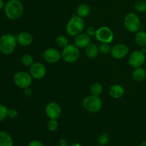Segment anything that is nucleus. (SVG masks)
<instances>
[{
	"label": "nucleus",
	"instance_id": "obj_1",
	"mask_svg": "<svg viewBox=\"0 0 146 146\" xmlns=\"http://www.w3.org/2000/svg\"><path fill=\"white\" fill-rule=\"evenodd\" d=\"M24 5L19 0H9L4 6V12L10 20L19 19L24 13Z\"/></svg>",
	"mask_w": 146,
	"mask_h": 146
},
{
	"label": "nucleus",
	"instance_id": "obj_2",
	"mask_svg": "<svg viewBox=\"0 0 146 146\" xmlns=\"http://www.w3.org/2000/svg\"><path fill=\"white\" fill-rule=\"evenodd\" d=\"M85 21L84 19L78 15H73L68 20L66 27V31L70 36L75 37L84 31L85 29Z\"/></svg>",
	"mask_w": 146,
	"mask_h": 146
},
{
	"label": "nucleus",
	"instance_id": "obj_3",
	"mask_svg": "<svg viewBox=\"0 0 146 146\" xmlns=\"http://www.w3.org/2000/svg\"><path fill=\"white\" fill-rule=\"evenodd\" d=\"M17 37L10 34H4L0 37V51L5 55L12 54L17 45Z\"/></svg>",
	"mask_w": 146,
	"mask_h": 146
},
{
	"label": "nucleus",
	"instance_id": "obj_4",
	"mask_svg": "<svg viewBox=\"0 0 146 146\" xmlns=\"http://www.w3.org/2000/svg\"><path fill=\"white\" fill-rule=\"evenodd\" d=\"M84 109L91 113H98L102 108L103 101L100 96L90 95L86 97L82 102Z\"/></svg>",
	"mask_w": 146,
	"mask_h": 146
},
{
	"label": "nucleus",
	"instance_id": "obj_5",
	"mask_svg": "<svg viewBox=\"0 0 146 146\" xmlns=\"http://www.w3.org/2000/svg\"><path fill=\"white\" fill-rule=\"evenodd\" d=\"M80 48L75 44H68L63 48L61 52V58L65 62L68 64H72L76 62L80 58Z\"/></svg>",
	"mask_w": 146,
	"mask_h": 146
},
{
	"label": "nucleus",
	"instance_id": "obj_6",
	"mask_svg": "<svg viewBox=\"0 0 146 146\" xmlns=\"http://www.w3.org/2000/svg\"><path fill=\"white\" fill-rule=\"evenodd\" d=\"M124 26L127 31L129 32L136 33L141 27V19L135 13H128L124 18Z\"/></svg>",
	"mask_w": 146,
	"mask_h": 146
},
{
	"label": "nucleus",
	"instance_id": "obj_7",
	"mask_svg": "<svg viewBox=\"0 0 146 146\" xmlns=\"http://www.w3.org/2000/svg\"><path fill=\"white\" fill-rule=\"evenodd\" d=\"M32 78L30 74L21 71L15 73L13 77V81L17 87L24 89L31 86L32 84Z\"/></svg>",
	"mask_w": 146,
	"mask_h": 146
},
{
	"label": "nucleus",
	"instance_id": "obj_8",
	"mask_svg": "<svg viewBox=\"0 0 146 146\" xmlns=\"http://www.w3.org/2000/svg\"><path fill=\"white\" fill-rule=\"evenodd\" d=\"M95 38L101 43L111 44L114 38V34L112 30L106 26H103L96 29Z\"/></svg>",
	"mask_w": 146,
	"mask_h": 146
},
{
	"label": "nucleus",
	"instance_id": "obj_9",
	"mask_svg": "<svg viewBox=\"0 0 146 146\" xmlns=\"http://www.w3.org/2000/svg\"><path fill=\"white\" fill-rule=\"evenodd\" d=\"M145 56L141 50L133 51L128 57V64L132 68H136L142 67L145 64Z\"/></svg>",
	"mask_w": 146,
	"mask_h": 146
},
{
	"label": "nucleus",
	"instance_id": "obj_10",
	"mask_svg": "<svg viewBox=\"0 0 146 146\" xmlns=\"http://www.w3.org/2000/svg\"><path fill=\"white\" fill-rule=\"evenodd\" d=\"M46 68L45 65L41 62H34L29 67V74L34 79H43L46 75Z\"/></svg>",
	"mask_w": 146,
	"mask_h": 146
},
{
	"label": "nucleus",
	"instance_id": "obj_11",
	"mask_svg": "<svg viewBox=\"0 0 146 146\" xmlns=\"http://www.w3.org/2000/svg\"><path fill=\"white\" fill-rule=\"evenodd\" d=\"M62 113L61 107L58 103L51 101L45 107V114L49 119H58Z\"/></svg>",
	"mask_w": 146,
	"mask_h": 146
},
{
	"label": "nucleus",
	"instance_id": "obj_12",
	"mask_svg": "<svg viewBox=\"0 0 146 146\" xmlns=\"http://www.w3.org/2000/svg\"><path fill=\"white\" fill-rule=\"evenodd\" d=\"M129 53V48L125 44H117L111 47V54L115 59H122Z\"/></svg>",
	"mask_w": 146,
	"mask_h": 146
},
{
	"label": "nucleus",
	"instance_id": "obj_13",
	"mask_svg": "<svg viewBox=\"0 0 146 146\" xmlns=\"http://www.w3.org/2000/svg\"><path fill=\"white\" fill-rule=\"evenodd\" d=\"M61 58V53L55 48H48L44 52V59L49 64H56Z\"/></svg>",
	"mask_w": 146,
	"mask_h": 146
},
{
	"label": "nucleus",
	"instance_id": "obj_14",
	"mask_svg": "<svg viewBox=\"0 0 146 146\" xmlns=\"http://www.w3.org/2000/svg\"><path fill=\"white\" fill-rule=\"evenodd\" d=\"M89 44H91V36L86 33H81L74 38V44L79 48H85Z\"/></svg>",
	"mask_w": 146,
	"mask_h": 146
},
{
	"label": "nucleus",
	"instance_id": "obj_15",
	"mask_svg": "<svg viewBox=\"0 0 146 146\" xmlns=\"http://www.w3.org/2000/svg\"><path fill=\"white\" fill-rule=\"evenodd\" d=\"M17 43L20 46H28L31 45L34 41V38L31 34L27 31H23V32L19 33L17 37Z\"/></svg>",
	"mask_w": 146,
	"mask_h": 146
},
{
	"label": "nucleus",
	"instance_id": "obj_16",
	"mask_svg": "<svg viewBox=\"0 0 146 146\" xmlns=\"http://www.w3.org/2000/svg\"><path fill=\"white\" fill-rule=\"evenodd\" d=\"M109 94L112 98L118 99L122 98L125 94V88L120 84H113L109 88Z\"/></svg>",
	"mask_w": 146,
	"mask_h": 146
},
{
	"label": "nucleus",
	"instance_id": "obj_17",
	"mask_svg": "<svg viewBox=\"0 0 146 146\" xmlns=\"http://www.w3.org/2000/svg\"><path fill=\"white\" fill-rule=\"evenodd\" d=\"M85 49L87 57L91 58V59H94V58H96L98 53H99L98 46L96 44H94V43H91V44H88L86 47Z\"/></svg>",
	"mask_w": 146,
	"mask_h": 146
},
{
	"label": "nucleus",
	"instance_id": "obj_18",
	"mask_svg": "<svg viewBox=\"0 0 146 146\" xmlns=\"http://www.w3.org/2000/svg\"><path fill=\"white\" fill-rule=\"evenodd\" d=\"M133 78L136 82H142L146 78V71L143 67L134 68V71L132 74Z\"/></svg>",
	"mask_w": 146,
	"mask_h": 146
},
{
	"label": "nucleus",
	"instance_id": "obj_19",
	"mask_svg": "<svg viewBox=\"0 0 146 146\" xmlns=\"http://www.w3.org/2000/svg\"><path fill=\"white\" fill-rule=\"evenodd\" d=\"M0 146H14L12 138L5 131H0Z\"/></svg>",
	"mask_w": 146,
	"mask_h": 146
},
{
	"label": "nucleus",
	"instance_id": "obj_20",
	"mask_svg": "<svg viewBox=\"0 0 146 146\" xmlns=\"http://www.w3.org/2000/svg\"><path fill=\"white\" fill-rule=\"evenodd\" d=\"M91 7L89 5L86 4H80L76 9V15L81 18H86L88 17L91 13Z\"/></svg>",
	"mask_w": 146,
	"mask_h": 146
},
{
	"label": "nucleus",
	"instance_id": "obj_21",
	"mask_svg": "<svg viewBox=\"0 0 146 146\" xmlns=\"http://www.w3.org/2000/svg\"><path fill=\"white\" fill-rule=\"evenodd\" d=\"M135 41L136 44L141 48L146 47V32L145 31H137L135 36Z\"/></svg>",
	"mask_w": 146,
	"mask_h": 146
},
{
	"label": "nucleus",
	"instance_id": "obj_22",
	"mask_svg": "<svg viewBox=\"0 0 146 146\" xmlns=\"http://www.w3.org/2000/svg\"><path fill=\"white\" fill-rule=\"evenodd\" d=\"M90 91H91V95L97 96H100L101 94L103 92V86L101 84L98 82H95L91 86L90 88Z\"/></svg>",
	"mask_w": 146,
	"mask_h": 146
},
{
	"label": "nucleus",
	"instance_id": "obj_23",
	"mask_svg": "<svg viewBox=\"0 0 146 146\" xmlns=\"http://www.w3.org/2000/svg\"><path fill=\"white\" fill-rule=\"evenodd\" d=\"M21 64L26 67H30L32 66V64L34 63V58L31 56L30 54H25L21 56Z\"/></svg>",
	"mask_w": 146,
	"mask_h": 146
},
{
	"label": "nucleus",
	"instance_id": "obj_24",
	"mask_svg": "<svg viewBox=\"0 0 146 146\" xmlns=\"http://www.w3.org/2000/svg\"><path fill=\"white\" fill-rule=\"evenodd\" d=\"M56 43L57 46L61 48H65L66 46L69 44L68 38L64 35H59L58 36H57L56 38Z\"/></svg>",
	"mask_w": 146,
	"mask_h": 146
},
{
	"label": "nucleus",
	"instance_id": "obj_25",
	"mask_svg": "<svg viewBox=\"0 0 146 146\" xmlns=\"http://www.w3.org/2000/svg\"><path fill=\"white\" fill-rule=\"evenodd\" d=\"M135 9L138 12L144 13L146 11V1L145 0H139L135 4Z\"/></svg>",
	"mask_w": 146,
	"mask_h": 146
},
{
	"label": "nucleus",
	"instance_id": "obj_26",
	"mask_svg": "<svg viewBox=\"0 0 146 146\" xmlns=\"http://www.w3.org/2000/svg\"><path fill=\"white\" fill-rule=\"evenodd\" d=\"M47 128L51 132H55L58 128V122L57 119H49L47 123Z\"/></svg>",
	"mask_w": 146,
	"mask_h": 146
},
{
	"label": "nucleus",
	"instance_id": "obj_27",
	"mask_svg": "<svg viewBox=\"0 0 146 146\" xmlns=\"http://www.w3.org/2000/svg\"><path fill=\"white\" fill-rule=\"evenodd\" d=\"M99 52L103 54H108L111 53V47L109 44H106V43H101V44L98 46Z\"/></svg>",
	"mask_w": 146,
	"mask_h": 146
},
{
	"label": "nucleus",
	"instance_id": "obj_28",
	"mask_svg": "<svg viewBox=\"0 0 146 146\" xmlns=\"http://www.w3.org/2000/svg\"><path fill=\"white\" fill-rule=\"evenodd\" d=\"M109 141V136L106 133H102L98 136V142L99 145H106Z\"/></svg>",
	"mask_w": 146,
	"mask_h": 146
},
{
	"label": "nucleus",
	"instance_id": "obj_29",
	"mask_svg": "<svg viewBox=\"0 0 146 146\" xmlns=\"http://www.w3.org/2000/svg\"><path fill=\"white\" fill-rule=\"evenodd\" d=\"M8 108L6 106L0 104V121H2L7 117Z\"/></svg>",
	"mask_w": 146,
	"mask_h": 146
},
{
	"label": "nucleus",
	"instance_id": "obj_30",
	"mask_svg": "<svg viewBox=\"0 0 146 146\" xmlns=\"http://www.w3.org/2000/svg\"><path fill=\"white\" fill-rule=\"evenodd\" d=\"M18 115V112L14 108H10L8 109V113H7V117L10 118V119H14Z\"/></svg>",
	"mask_w": 146,
	"mask_h": 146
},
{
	"label": "nucleus",
	"instance_id": "obj_31",
	"mask_svg": "<svg viewBox=\"0 0 146 146\" xmlns=\"http://www.w3.org/2000/svg\"><path fill=\"white\" fill-rule=\"evenodd\" d=\"M96 32V29L94 27L91 26L87 28L86 29V34H88L90 36H95Z\"/></svg>",
	"mask_w": 146,
	"mask_h": 146
},
{
	"label": "nucleus",
	"instance_id": "obj_32",
	"mask_svg": "<svg viewBox=\"0 0 146 146\" xmlns=\"http://www.w3.org/2000/svg\"><path fill=\"white\" fill-rule=\"evenodd\" d=\"M28 146H45L41 141H38V140H34L31 141L28 144Z\"/></svg>",
	"mask_w": 146,
	"mask_h": 146
},
{
	"label": "nucleus",
	"instance_id": "obj_33",
	"mask_svg": "<svg viewBox=\"0 0 146 146\" xmlns=\"http://www.w3.org/2000/svg\"><path fill=\"white\" fill-rule=\"evenodd\" d=\"M24 94L27 97H30L33 94V91L30 87L26 88L24 89Z\"/></svg>",
	"mask_w": 146,
	"mask_h": 146
},
{
	"label": "nucleus",
	"instance_id": "obj_34",
	"mask_svg": "<svg viewBox=\"0 0 146 146\" xmlns=\"http://www.w3.org/2000/svg\"><path fill=\"white\" fill-rule=\"evenodd\" d=\"M58 144H59L60 146H68V141H66V139H64V138H62V139H61L59 141V142H58Z\"/></svg>",
	"mask_w": 146,
	"mask_h": 146
},
{
	"label": "nucleus",
	"instance_id": "obj_35",
	"mask_svg": "<svg viewBox=\"0 0 146 146\" xmlns=\"http://www.w3.org/2000/svg\"><path fill=\"white\" fill-rule=\"evenodd\" d=\"M4 7V1L2 0H0V10L2 8Z\"/></svg>",
	"mask_w": 146,
	"mask_h": 146
},
{
	"label": "nucleus",
	"instance_id": "obj_36",
	"mask_svg": "<svg viewBox=\"0 0 146 146\" xmlns=\"http://www.w3.org/2000/svg\"><path fill=\"white\" fill-rule=\"evenodd\" d=\"M68 146H81V145H80L79 143H75L71 144V145H69Z\"/></svg>",
	"mask_w": 146,
	"mask_h": 146
},
{
	"label": "nucleus",
	"instance_id": "obj_37",
	"mask_svg": "<svg viewBox=\"0 0 146 146\" xmlns=\"http://www.w3.org/2000/svg\"><path fill=\"white\" fill-rule=\"evenodd\" d=\"M141 146H146V141H143V142L141 144Z\"/></svg>",
	"mask_w": 146,
	"mask_h": 146
},
{
	"label": "nucleus",
	"instance_id": "obj_38",
	"mask_svg": "<svg viewBox=\"0 0 146 146\" xmlns=\"http://www.w3.org/2000/svg\"><path fill=\"white\" fill-rule=\"evenodd\" d=\"M98 146H105V145H98Z\"/></svg>",
	"mask_w": 146,
	"mask_h": 146
},
{
	"label": "nucleus",
	"instance_id": "obj_39",
	"mask_svg": "<svg viewBox=\"0 0 146 146\" xmlns=\"http://www.w3.org/2000/svg\"><path fill=\"white\" fill-rule=\"evenodd\" d=\"M145 1H146V0H145Z\"/></svg>",
	"mask_w": 146,
	"mask_h": 146
}]
</instances>
